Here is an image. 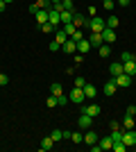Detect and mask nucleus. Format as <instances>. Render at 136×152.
I'll use <instances>...</instances> for the list:
<instances>
[{"label":"nucleus","instance_id":"nucleus-1","mask_svg":"<svg viewBox=\"0 0 136 152\" xmlns=\"http://www.w3.org/2000/svg\"><path fill=\"white\" fill-rule=\"evenodd\" d=\"M68 100H71V102H75V104H82V102L86 100L84 89H79V86H73V91L68 93Z\"/></svg>","mask_w":136,"mask_h":152},{"label":"nucleus","instance_id":"nucleus-2","mask_svg":"<svg viewBox=\"0 0 136 152\" xmlns=\"http://www.w3.org/2000/svg\"><path fill=\"white\" fill-rule=\"evenodd\" d=\"M104 27H107V23H104L102 16H93V18H89V30L91 32H102Z\"/></svg>","mask_w":136,"mask_h":152},{"label":"nucleus","instance_id":"nucleus-3","mask_svg":"<svg viewBox=\"0 0 136 152\" xmlns=\"http://www.w3.org/2000/svg\"><path fill=\"white\" fill-rule=\"evenodd\" d=\"M73 25L77 27V30H89V18H86L84 14H79V12H73Z\"/></svg>","mask_w":136,"mask_h":152},{"label":"nucleus","instance_id":"nucleus-4","mask_svg":"<svg viewBox=\"0 0 136 152\" xmlns=\"http://www.w3.org/2000/svg\"><path fill=\"white\" fill-rule=\"evenodd\" d=\"M113 82H116L118 89H127V86H132V77H129V75H125V73H120V75L113 77Z\"/></svg>","mask_w":136,"mask_h":152},{"label":"nucleus","instance_id":"nucleus-5","mask_svg":"<svg viewBox=\"0 0 136 152\" xmlns=\"http://www.w3.org/2000/svg\"><path fill=\"white\" fill-rule=\"evenodd\" d=\"M79 111H82V114H89V116H93V118H95V116H100V111H102V107L93 102V104H89V107H84V104H82V109H79Z\"/></svg>","mask_w":136,"mask_h":152},{"label":"nucleus","instance_id":"nucleus-6","mask_svg":"<svg viewBox=\"0 0 136 152\" xmlns=\"http://www.w3.org/2000/svg\"><path fill=\"white\" fill-rule=\"evenodd\" d=\"M89 43H91V48H100V45L104 43V39H102V32H91V37H89Z\"/></svg>","mask_w":136,"mask_h":152},{"label":"nucleus","instance_id":"nucleus-7","mask_svg":"<svg viewBox=\"0 0 136 152\" xmlns=\"http://www.w3.org/2000/svg\"><path fill=\"white\" fill-rule=\"evenodd\" d=\"M123 143L125 145H134L136 143V129H125L123 132Z\"/></svg>","mask_w":136,"mask_h":152},{"label":"nucleus","instance_id":"nucleus-8","mask_svg":"<svg viewBox=\"0 0 136 152\" xmlns=\"http://www.w3.org/2000/svg\"><path fill=\"white\" fill-rule=\"evenodd\" d=\"M91 125H93V116H89V114H82V116H79L77 127H82V132H84L86 127H91Z\"/></svg>","mask_w":136,"mask_h":152},{"label":"nucleus","instance_id":"nucleus-9","mask_svg":"<svg viewBox=\"0 0 136 152\" xmlns=\"http://www.w3.org/2000/svg\"><path fill=\"white\" fill-rule=\"evenodd\" d=\"M61 50H64L66 55H75V52H77V43H75L73 39H68L66 43H61Z\"/></svg>","mask_w":136,"mask_h":152},{"label":"nucleus","instance_id":"nucleus-10","mask_svg":"<svg viewBox=\"0 0 136 152\" xmlns=\"http://www.w3.org/2000/svg\"><path fill=\"white\" fill-rule=\"evenodd\" d=\"M102 39H104V43H113L116 41V30H111V27H104L102 30Z\"/></svg>","mask_w":136,"mask_h":152},{"label":"nucleus","instance_id":"nucleus-11","mask_svg":"<svg viewBox=\"0 0 136 152\" xmlns=\"http://www.w3.org/2000/svg\"><path fill=\"white\" fill-rule=\"evenodd\" d=\"M97 141L100 139H97V134L93 132V129H84V143L86 145H93V143H97Z\"/></svg>","mask_w":136,"mask_h":152},{"label":"nucleus","instance_id":"nucleus-12","mask_svg":"<svg viewBox=\"0 0 136 152\" xmlns=\"http://www.w3.org/2000/svg\"><path fill=\"white\" fill-rule=\"evenodd\" d=\"M34 16H36V23H39V25H43V23L50 20V12H48V9H39Z\"/></svg>","mask_w":136,"mask_h":152},{"label":"nucleus","instance_id":"nucleus-13","mask_svg":"<svg viewBox=\"0 0 136 152\" xmlns=\"http://www.w3.org/2000/svg\"><path fill=\"white\" fill-rule=\"evenodd\" d=\"M123 73H125V75H129V77H134V75H136V61L123 64Z\"/></svg>","mask_w":136,"mask_h":152},{"label":"nucleus","instance_id":"nucleus-14","mask_svg":"<svg viewBox=\"0 0 136 152\" xmlns=\"http://www.w3.org/2000/svg\"><path fill=\"white\" fill-rule=\"evenodd\" d=\"M52 37H55V41H57V43H66V41H68V34H66L64 27H61V30H55V34H52Z\"/></svg>","mask_w":136,"mask_h":152},{"label":"nucleus","instance_id":"nucleus-15","mask_svg":"<svg viewBox=\"0 0 136 152\" xmlns=\"http://www.w3.org/2000/svg\"><path fill=\"white\" fill-rule=\"evenodd\" d=\"M97 55L102 59H107V57H111V43H102L100 48H97Z\"/></svg>","mask_w":136,"mask_h":152},{"label":"nucleus","instance_id":"nucleus-16","mask_svg":"<svg viewBox=\"0 0 136 152\" xmlns=\"http://www.w3.org/2000/svg\"><path fill=\"white\" fill-rule=\"evenodd\" d=\"M109 73H111V77L120 75V73H123V61H113V64L109 66Z\"/></svg>","mask_w":136,"mask_h":152},{"label":"nucleus","instance_id":"nucleus-17","mask_svg":"<svg viewBox=\"0 0 136 152\" xmlns=\"http://www.w3.org/2000/svg\"><path fill=\"white\" fill-rule=\"evenodd\" d=\"M84 95H86V98H95V95H97V89H95L91 82H86V84H84Z\"/></svg>","mask_w":136,"mask_h":152},{"label":"nucleus","instance_id":"nucleus-18","mask_svg":"<svg viewBox=\"0 0 136 152\" xmlns=\"http://www.w3.org/2000/svg\"><path fill=\"white\" fill-rule=\"evenodd\" d=\"M97 145L102 148V150H111V145H113V139H111V136H104V139L97 141Z\"/></svg>","mask_w":136,"mask_h":152},{"label":"nucleus","instance_id":"nucleus-19","mask_svg":"<svg viewBox=\"0 0 136 152\" xmlns=\"http://www.w3.org/2000/svg\"><path fill=\"white\" fill-rule=\"evenodd\" d=\"M116 89H118L116 82H113V80H109V82L104 84V95H113V93H116Z\"/></svg>","mask_w":136,"mask_h":152},{"label":"nucleus","instance_id":"nucleus-20","mask_svg":"<svg viewBox=\"0 0 136 152\" xmlns=\"http://www.w3.org/2000/svg\"><path fill=\"white\" fill-rule=\"evenodd\" d=\"M59 16H61V25H66V23H73V12H68V9L59 12Z\"/></svg>","mask_w":136,"mask_h":152},{"label":"nucleus","instance_id":"nucleus-21","mask_svg":"<svg viewBox=\"0 0 136 152\" xmlns=\"http://www.w3.org/2000/svg\"><path fill=\"white\" fill-rule=\"evenodd\" d=\"M123 125H125V129H134V125H136V118H134V116H127V114H125V118H123Z\"/></svg>","mask_w":136,"mask_h":152},{"label":"nucleus","instance_id":"nucleus-22","mask_svg":"<svg viewBox=\"0 0 136 152\" xmlns=\"http://www.w3.org/2000/svg\"><path fill=\"white\" fill-rule=\"evenodd\" d=\"M89 50H91V43L86 41V39H82V41L77 43V52H79V55H84V52H89Z\"/></svg>","mask_w":136,"mask_h":152},{"label":"nucleus","instance_id":"nucleus-23","mask_svg":"<svg viewBox=\"0 0 136 152\" xmlns=\"http://www.w3.org/2000/svg\"><path fill=\"white\" fill-rule=\"evenodd\" d=\"M104 23H107V27H111V30H116V27H118V23H120V18L111 14V16H109V18H107V20H104Z\"/></svg>","mask_w":136,"mask_h":152},{"label":"nucleus","instance_id":"nucleus-24","mask_svg":"<svg viewBox=\"0 0 136 152\" xmlns=\"http://www.w3.org/2000/svg\"><path fill=\"white\" fill-rule=\"evenodd\" d=\"M55 148V141H52V136H45L43 141H41V150H52Z\"/></svg>","mask_w":136,"mask_h":152},{"label":"nucleus","instance_id":"nucleus-25","mask_svg":"<svg viewBox=\"0 0 136 152\" xmlns=\"http://www.w3.org/2000/svg\"><path fill=\"white\" fill-rule=\"evenodd\" d=\"M50 23H52L55 27H57L59 23H61V16H59V12H57V9H50Z\"/></svg>","mask_w":136,"mask_h":152},{"label":"nucleus","instance_id":"nucleus-26","mask_svg":"<svg viewBox=\"0 0 136 152\" xmlns=\"http://www.w3.org/2000/svg\"><path fill=\"white\" fill-rule=\"evenodd\" d=\"M71 141L73 143H84V132H71Z\"/></svg>","mask_w":136,"mask_h":152},{"label":"nucleus","instance_id":"nucleus-27","mask_svg":"<svg viewBox=\"0 0 136 152\" xmlns=\"http://www.w3.org/2000/svg\"><path fill=\"white\" fill-rule=\"evenodd\" d=\"M61 93H64V89H61V84H57V82H55V84H52V86H50V95H55V98H59V95H61Z\"/></svg>","mask_w":136,"mask_h":152},{"label":"nucleus","instance_id":"nucleus-28","mask_svg":"<svg viewBox=\"0 0 136 152\" xmlns=\"http://www.w3.org/2000/svg\"><path fill=\"white\" fill-rule=\"evenodd\" d=\"M34 5L39 7V9H48V12H50V9H52V2H50V0H36Z\"/></svg>","mask_w":136,"mask_h":152},{"label":"nucleus","instance_id":"nucleus-29","mask_svg":"<svg viewBox=\"0 0 136 152\" xmlns=\"http://www.w3.org/2000/svg\"><path fill=\"white\" fill-rule=\"evenodd\" d=\"M120 61H123V64H127V61H136V55H134V52H123V55H120Z\"/></svg>","mask_w":136,"mask_h":152},{"label":"nucleus","instance_id":"nucleus-30","mask_svg":"<svg viewBox=\"0 0 136 152\" xmlns=\"http://www.w3.org/2000/svg\"><path fill=\"white\" fill-rule=\"evenodd\" d=\"M41 30H43L45 34H55V30H57V27H55L50 20H48V23H43V25H41Z\"/></svg>","mask_w":136,"mask_h":152},{"label":"nucleus","instance_id":"nucleus-31","mask_svg":"<svg viewBox=\"0 0 136 152\" xmlns=\"http://www.w3.org/2000/svg\"><path fill=\"white\" fill-rule=\"evenodd\" d=\"M111 150H113V152H125V150H127V145H125L123 141H116V143L111 145Z\"/></svg>","mask_w":136,"mask_h":152},{"label":"nucleus","instance_id":"nucleus-32","mask_svg":"<svg viewBox=\"0 0 136 152\" xmlns=\"http://www.w3.org/2000/svg\"><path fill=\"white\" fill-rule=\"evenodd\" d=\"M50 136H52V141L57 143V141H61V139H64V132H61V129H52V132H50Z\"/></svg>","mask_w":136,"mask_h":152},{"label":"nucleus","instance_id":"nucleus-33","mask_svg":"<svg viewBox=\"0 0 136 152\" xmlns=\"http://www.w3.org/2000/svg\"><path fill=\"white\" fill-rule=\"evenodd\" d=\"M64 30H66V34H68V39H71L73 34H75V32H77V27L73 25V23H66V25H64Z\"/></svg>","mask_w":136,"mask_h":152},{"label":"nucleus","instance_id":"nucleus-34","mask_svg":"<svg viewBox=\"0 0 136 152\" xmlns=\"http://www.w3.org/2000/svg\"><path fill=\"white\" fill-rule=\"evenodd\" d=\"M61 5H64V9H68V12H75V2H73V0H61Z\"/></svg>","mask_w":136,"mask_h":152},{"label":"nucleus","instance_id":"nucleus-35","mask_svg":"<svg viewBox=\"0 0 136 152\" xmlns=\"http://www.w3.org/2000/svg\"><path fill=\"white\" fill-rule=\"evenodd\" d=\"M57 104H59V107H66V104H68V95L61 93V95L57 98Z\"/></svg>","mask_w":136,"mask_h":152},{"label":"nucleus","instance_id":"nucleus-36","mask_svg":"<svg viewBox=\"0 0 136 152\" xmlns=\"http://www.w3.org/2000/svg\"><path fill=\"white\" fill-rule=\"evenodd\" d=\"M73 41H75V43H79V41H82V39H84V32H82V30H77V32H75V34H73Z\"/></svg>","mask_w":136,"mask_h":152},{"label":"nucleus","instance_id":"nucleus-37","mask_svg":"<svg viewBox=\"0 0 136 152\" xmlns=\"http://www.w3.org/2000/svg\"><path fill=\"white\" fill-rule=\"evenodd\" d=\"M102 5H104V9H107V12H111V9L116 7V2H113V0H102Z\"/></svg>","mask_w":136,"mask_h":152},{"label":"nucleus","instance_id":"nucleus-38","mask_svg":"<svg viewBox=\"0 0 136 152\" xmlns=\"http://www.w3.org/2000/svg\"><path fill=\"white\" fill-rule=\"evenodd\" d=\"M45 104H48V107H59V104H57V98H55V95H50V98H48V100H45Z\"/></svg>","mask_w":136,"mask_h":152},{"label":"nucleus","instance_id":"nucleus-39","mask_svg":"<svg viewBox=\"0 0 136 152\" xmlns=\"http://www.w3.org/2000/svg\"><path fill=\"white\" fill-rule=\"evenodd\" d=\"M84 84H86V80H84L82 75H77V77H75V86H79V89H84Z\"/></svg>","mask_w":136,"mask_h":152},{"label":"nucleus","instance_id":"nucleus-40","mask_svg":"<svg viewBox=\"0 0 136 152\" xmlns=\"http://www.w3.org/2000/svg\"><path fill=\"white\" fill-rule=\"evenodd\" d=\"M50 50H52V52H57V50H61V43H57V41H55V39H52V41H50Z\"/></svg>","mask_w":136,"mask_h":152},{"label":"nucleus","instance_id":"nucleus-41","mask_svg":"<svg viewBox=\"0 0 136 152\" xmlns=\"http://www.w3.org/2000/svg\"><path fill=\"white\" fill-rule=\"evenodd\" d=\"M7 84H9V77L5 73H0V86H7Z\"/></svg>","mask_w":136,"mask_h":152},{"label":"nucleus","instance_id":"nucleus-42","mask_svg":"<svg viewBox=\"0 0 136 152\" xmlns=\"http://www.w3.org/2000/svg\"><path fill=\"white\" fill-rule=\"evenodd\" d=\"M127 116H136V104H129V107H127Z\"/></svg>","mask_w":136,"mask_h":152},{"label":"nucleus","instance_id":"nucleus-43","mask_svg":"<svg viewBox=\"0 0 136 152\" xmlns=\"http://www.w3.org/2000/svg\"><path fill=\"white\" fill-rule=\"evenodd\" d=\"M118 5H120V7H129L132 0H118Z\"/></svg>","mask_w":136,"mask_h":152},{"label":"nucleus","instance_id":"nucleus-44","mask_svg":"<svg viewBox=\"0 0 136 152\" xmlns=\"http://www.w3.org/2000/svg\"><path fill=\"white\" fill-rule=\"evenodd\" d=\"M109 127H111V132H113V129H120V123H118V121H113Z\"/></svg>","mask_w":136,"mask_h":152},{"label":"nucleus","instance_id":"nucleus-45","mask_svg":"<svg viewBox=\"0 0 136 152\" xmlns=\"http://www.w3.org/2000/svg\"><path fill=\"white\" fill-rule=\"evenodd\" d=\"M36 12H39V7H36V5H34V2H32V5H30V14H32V16H34V14H36Z\"/></svg>","mask_w":136,"mask_h":152},{"label":"nucleus","instance_id":"nucleus-46","mask_svg":"<svg viewBox=\"0 0 136 152\" xmlns=\"http://www.w3.org/2000/svg\"><path fill=\"white\" fill-rule=\"evenodd\" d=\"M75 61H77V64H82V61H84V57H82L79 52H75Z\"/></svg>","mask_w":136,"mask_h":152},{"label":"nucleus","instance_id":"nucleus-47","mask_svg":"<svg viewBox=\"0 0 136 152\" xmlns=\"http://www.w3.org/2000/svg\"><path fill=\"white\" fill-rule=\"evenodd\" d=\"M5 9H7V2H5V0H0V14L5 12Z\"/></svg>","mask_w":136,"mask_h":152},{"label":"nucleus","instance_id":"nucleus-48","mask_svg":"<svg viewBox=\"0 0 136 152\" xmlns=\"http://www.w3.org/2000/svg\"><path fill=\"white\" fill-rule=\"evenodd\" d=\"M50 2H52V5H57V2H61V0H50Z\"/></svg>","mask_w":136,"mask_h":152},{"label":"nucleus","instance_id":"nucleus-49","mask_svg":"<svg viewBox=\"0 0 136 152\" xmlns=\"http://www.w3.org/2000/svg\"><path fill=\"white\" fill-rule=\"evenodd\" d=\"M5 2H7V5H9V2H14V0H5Z\"/></svg>","mask_w":136,"mask_h":152},{"label":"nucleus","instance_id":"nucleus-50","mask_svg":"<svg viewBox=\"0 0 136 152\" xmlns=\"http://www.w3.org/2000/svg\"><path fill=\"white\" fill-rule=\"evenodd\" d=\"M132 148H134V150H136V143H134V145H132Z\"/></svg>","mask_w":136,"mask_h":152},{"label":"nucleus","instance_id":"nucleus-51","mask_svg":"<svg viewBox=\"0 0 136 152\" xmlns=\"http://www.w3.org/2000/svg\"><path fill=\"white\" fill-rule=\"evenodd\" d=\"M134 118H136V116H134Z\"/></svg>","mask_w":136,"mask_h":152}]
</instances>
